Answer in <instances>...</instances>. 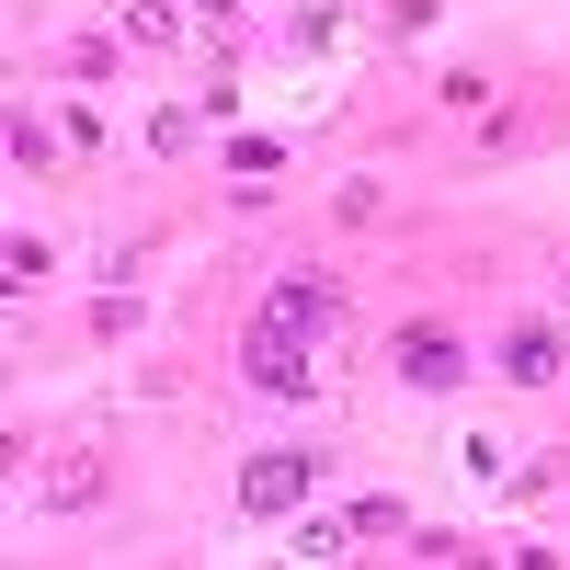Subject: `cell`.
Segmentation results:
<instances>
[{"label": "cell", "instance_id": "cell-4", "mask_svg": "<svg viewBox=\"0 0 570 570\" xmlns=\"http://www.w3.org/2000/svg\"><path fill=\"white\" fill-rule=\"evenodd\" d=\"M559 365H570V354H559L548 320H513V331H502V376H513V389H548Z\"/></svg>", "mask_w": 570, "mask_h": 570}, {"label": "cell", "instance_id": "cell-3", "mask_svg": "<svg viewBox=\"0 0 570 570\" xmlns=\"http://www.w3.org/2000/svg\"><path fill=\"white\" fill-rule=\"evenodd\" d=\"M389 365L411 376V389H456V376H468V343H456V331H434V320H411L400 343H389Z\"/></svg>", "mask_w": 570, "mask_h": 570}, {"label": "cell", "instance_id": "cell-1", "mask_svg": "<svg viewBox=\"0 0 570 570\" xmlns=\"http://www.w3.org/2000/svg\"><path fill=\"white\" fill-rule=\"evenodd\" d=\"M331 354H343V285L331 274H285L274 297L252 308V331H240V376L263 400H297V389H320L331 376Z\"/></svg>", "mask_w": 570, "mask_h": 570}, {"label": "cell", "instance_id": "cell-6", "mask_svg": "<svg viewBox=\"0 0 570 570\" xmlns=\"http://www.w3.org/2000/svg\"><path fill=\"white\" fill-rule=\"evenodd\" d=\"M91 491H104V468H91V456H80V445H69V456H58V468H46V502H91Z\"/></svg>", "mask_w": 570, "mask_h": 570}, {"label": "cell", "instance_id": "cell-9", "mask_svg": "<svg viewBox=\"0 0 570 570\" xmlns=\"http://www.w3.org/2000/svg\"><path fill=\"white\" fill-rule=\"evenodd\" d=\"M126 46H183V12H126Z\"/></svg>", "mask_w": 570, "mask_h": 570}, {"label": "cell", "instance_id": "cell-7", "mask_svg": "<svg viewBox=\"0 0 570 570\" xmlns=\"http://www.w3.org/2000/svg\"><path fill=\"white\" fill-rule=\"evenodd\" d=\"M343 525H354V548H365V537H411V513H400V502H389V491H365V502H354V513H343Z\"/></svg>", "mask_w": 570, "mask_h": 570}, {"label": "cell", "instance_id": "cell-2", "mask_svg": "<svg viewBox=\"0 0 570 570\" xmlns=\"http://www.w3.org/2000/svg\"><path fill=\"white\" fill-rule=\"evenodd\" d=\"M308 480H320V456H308V445H274V456L240 468V513H297Z\"/></svg>", "mask_w": 570, "mask_h": 570}, {"label": "cell", "instance_id": "cell-8", "mask_svg": "<svg viewBox=\"0 0 570 570\" xmlns=\"http://www.w3.org/2000/svg\"><path fill=\"white\" fill-rule=\"evenodd\" d=\"M35 274H46V240H12V252H0V285H12V297H23Z\"/></svg>", "mask_w": 570, "mask_h": 570}, {"label": "cell", "instance_id": "cell-5", "mask_svg": "<svg viewBox=\"0 0 570 570\" xmlns=\"http://www.w3.org/2000/svg\"><path fill=\"white\" fill-rule=\"evenodd\" d=\"M206 126H217L206 104H160V115H149V149H160V160H183V149L206 137Z\"/></svg>", "mask_w": 570, "mask_h": 570}]
</instances>
